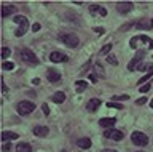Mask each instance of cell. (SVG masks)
<instances>
[{"label": "cell", "mask_w": 153, "mask_h": 152, "mask_svg": "<svg viewBox=\"0 0 153 152\" xmlns=\"http://www.w3.org/2000/svg\"><path fill=\"white\" fill-rule=\"evenodd\" d=\"M14 22L19 26V29L16 31V35L18 37H21L26 34V31H27V26H29V21H27V18L26 16H14Z\"/></svg>", "instance_id": "6da1fadb"}, {"label": "cell", "mask_w": 153, "mask_h": 152, "mask_svg": "<svg viewBox=\"0 0 153 152\" xmlns=\"http://www.w3.org/2000/svg\"><path fill=\"white\" fill-rule=\"evenodd\" d=\"M21 59L24 61V63L30 64V66H35V64H38V59H37V56L33 55L30 50H27V48L21 50Z\"/></svg>", "instance_id": "7a4b0ae2"}, {"label": "cell", "mask_w": 153, "mask_h": 152, "mask_svg": "<svg viewBox=\"0 0 153 152\" xmlns=\"http://www.w3.org/2000/svg\"><path fill=\"white\" fill-rule=\"evenodd\" d=\"M131 139H132V142L136 146H147L148 144V136L147 135H143V133H140V131H134L132 135H131Z\"/></svg>", "instance_id": "3957f363"}, {"label": "cell", "mask_w": 153, "mask_h": 152, "mask_svg": "<svg viewBox=\"0 0 153 152\" xmlns=\"http://www.w3.org/2000/svg\"><path fill=\"white\" fill-rule=\"evenodd\" d=\"M33 109H35V104L30 103V101H21L18 104V114H21V115H27V114H30Z\"/></svg>", "instance_id": "277c9868"}, {"label": "cell", "mask_w": 153, "mask_h": 152, "mask_svg": "<svg viewBox=\"0 0 153 152\" xmlns=\"http://www.w3.org/2000/svg\"><path fill=\"white\" fill-rule=\"evenodd\" d=\"M61 40L64 42L67 46H70V48H75V46L80 43V39H78L75 34H65V35L61 37Z\"/></svg>", "instance_id": "5b68a950"}, {"label": "cell", "mask_w": 153, "mask_h": 152, "mask_svg": "<svg viewBox=\"0 0 153 152\" xmlns=\"http://www.w3.org/2000/svg\"><path fill=\"white\" fill-rule=\"evenodd\" d=\"M104 136L108 138V139H113V141H121L123 138H124L123 133L118 131V130H115V128H108V130H105Z\"/></svg>", "instance_id": "8992f818"}, {"label": "cell", "mask_w": 153, "mask_h": 152, "mask_svg": "<svg viewBox=\"0 0 153 152\" xmlns=\"http://www.w3.org/2000/svg\"><path fill=\"white\" fill-rule=\"evenodd\" d=\"M143 56H145V50H140V51H137V55L134 56V58L131 59V63L128 64V69L129 70H136L137 69V64H139V61H140Z\"/></svg>", "instance_id": "52a82bcc"}, {"label": "cell", "mask_w": 153, "mask_h": 152, "mask_svg": "<svg viewBox=\"0 0 153 152\" xmlns=\"http://www.w3.org/2000/svg\"><path fill=\"white\" fill-rule=\"evenodd\" d=\"M132 3L131 2H118L117 3V10L120 11V13H123V15H126V13H129L132 10Z\"/></svg>", "instance_id": "ba28073f"}, {"label": "cell", "mask_w": 153, "mask_h": 152, "mask_svg": "<svg viewBox=\"0 0 153 152\" xmlns=\"http://www.w3.org/2000/svg\"><path fill=\"white\" fill-rule=\"evenodd\" d=\"M50 59L53 63H65V61H69V58L64 53H59V51H53L50 55Z\"/></svg>", "instance_id": "9c48e42d"}, {"label": "cell", "mask_w": 153, "mask_h": 152, "mask_svg": "<svg viewBox=\"0 0 153 152\" xmlns=\"http://www.w3.org/2000/svg\"><path fill=\"white\" fill-rule=\"evenodd\" d=\"M89 13L91 15H100V16H107V10L99 5H89Z\"/></svg>", "instance_id": "30bf717a"}, {"label": "cell", "mask_w": 153, "mask_h": 152, "mask_svg": "<svg viewBox=\"0 0 153 152\" xmlns=\"http://www.w3.org/2000/svg\"><path fill=\"white\" fill-rule=\"evenodd\" d=\"M48 133H50V130H48V127L38 125V127L33 128V135H35V136H46Z\"/></svg>", "instance_id": "8fae6325"}, {"label": "cell", "mask_w": 153, "mask_h": 152, "mask_svg": "<svg viewBox=\"0 0 153 152\" xmlns=\"http://www.w3.org/2000/svg\"><path fill=\"white\" fill-rule=\"evenodd\" d=\"M100 106V99H97V98H94V99H91V101L88 103V111L89 112H94V111H97V107Z\"/></svg>", "instance_id": "7c38bea8"}, {"label": "cell", "mask_w": 153, "mask_h": 152, "mask_svg": "<svg viewBox=\"0 0 153 152\" xmlns=\"http://www.w3.org/2000/svg\"><path fill=\"white\" fill-rule=\"evenodd\" d=\"M18 133H13V131H3L2 133V141H11V139H18Z\"/></svg>", "instance_id": "4fadbf2b"}, {"label": "cell", "mask_w": 153, "mask_h": 152, "mask_svg": "<svg viewBox=\"0 0 153 152\" xmlns=\"http://www.w3.org/2000/svg\"><path fill=\"white\" fill-rule=\"evenodd\" d=\"M48 80L50 82H57V80H61V74L54 69H50L48 70Z\"/></svg>", "instance_id": "5bb4252c"}, {"label": "cell", "mask_w": 153, "mask_h": 152, "mask_svg": "<svg viewBox=\"0 0 153 152\" xmlns=\"http://www.w3.org/2000/svg\"><path fill=\"white\" fill-rule=\"evenodd\" d=\"M76 146H78L80 149H89L91 147V139H88V138H81V139L76 141Z\"/></svg>", "instance_id": "9a60e30c"}, {"label": "cell", "mask_w": 153, "mask_h": 152, "mask_svg": "<svg viewBox=\"0 0 153 152\" xmlns=\"http://www.w3.org/2000/svg\"><path fill=\"white\" fill-rule=\"evenodd\" d=\"M16 152H32V147L27 142H19L16 146Z\"/></svg>", "instance_id": "2e32d148"}, {"label": "cell", "mask_w": 153, "mask_h": 152, "mask_svg": "<svg viewBox=\"0 0 153 152\" xmlns=\"http://www.w3.org/2000/svg\"><path fill=\"white\" fill-rule=\"evenodd\" d=\"M51 101H53V103H56V104L64 103V101H65V94L62 93V91H57V93H54V96H53Z\"/></svg>", "instance_id": "e0dca14e"}, {"label": "cell", "mask_w": 153, "mask_h": 152, "mask_svg": "<svg viewBox=\"0 0 153 152\" xmlns=\"http://www.w3.org/2000/svg\"><path fill=\"white\" fill-rule=\"evenodd\" d=\"M115 118H100L99 120V125L100 127H113L115 125Z\"/></svg>", "instance_id": "ac0fdd59"}, {"label": "cell", "mask_w": 153, "mask_h": 152, "mask_svg": "<svg viewBox=\"0 0 153 152\" xmlns=\"http://www.w3.org/2000/svg\"><path fill=\"white\" fill-rule=\"evenodd\" d=\"M137 40H140V42H145V43L148 45V48L153 50V39H150V37H147V35H140V37H136Z\"/></svg>", "instance_id": "d6986e66"}, {"label": "cell", "mask_w": 153, "mask_h": 152, "mask_svg": "<svg viewBox=\"0 0 153 152\" xmlns=\"http://www.w3.org/2000/svg\"><path fill=\"white\" fill-rule=\"evenodd\" d=\"M86 88H88V83H86V82H83V80H78V82L75 83V90H76V91H78V93L85 91Z\"/></svg>", "instance_id": "ffe728a7"}, {"label": "cell", "mask_w": 153, "mask_h": 152, "mask_svg": "<svg viewBox=\"0 0 153 152\" xmlns=\"http://www.w3.org/2000/svg\"><path fill=\"white\" fill-rule=\"evenodd\" d=\"M13 11H14V7H11V5H3L2 7V16H8V15H11Z\"/></svg>", "instance_id": "44dd1931"}, {"label": "cell", "mask_w": 153, "mask_h": 152, "mask_svg": "<svg viewBox=\"0 0 153 152\" xmlns=\"http://www.w3.org/2000/svg\"><path fill=\"white\" fill-rule=\"evenodd\" d=\"M139 29H150L152 27V21H147V19H142V21H139V24H137Z\"/></svg>", "instance_id": "7402d4cb"}, {"label": "cell", "mask_w": 153, "mask_h": 152, "mask_svg": "<svg viewBox=\"0 0 153 152\" xmlns=\"http://www.w3.org/2000/svg\"><path fill=\"white\" fill-rule=\"evenodd\" d=\"M2 67H3V70H11V69H14V64H13V63H8V61H5V63L2 64Z\"/></svg>", "instance_id": "603a6c76"}, {"label": "cell", "mask_w": 153, "mask_h": 152, "mask_svg": "<svg viewBox=\"0 0 153 152\" xmlns=\"http://www.w3.org/2000/svg\"><path fill=\"white\" fill-rule=\"evenodd\" d=\"M10 53H11V51H10V48H7V46H5V48H2V58H3V59H7L8 56H10Z\"/></svg>", "instance_id": "cb8c5ba5"}, {"label": "cell", "mask_w": 153, "mask_h": 152, "mask_svg": "<svg viewBox=\"0 0 153 152\" xmlns=\"http://www.w3.org/2000/svg\"><path fill=\"white\" fill-rule=\"evenodd\" d=\"M152 75H153V72H148L147 75H143V77H142L140 80H139V87H140V85H142L143 82H145V80H148V79H150V77H152Z\"/></svg>", "instance_id": "d4e9b609"}, {"label": "cell", "mask_w": 153, "mask_h": 152, "mask_svg": "<svg viewBox=\"0 0 153 152\" xmlns=\"http://www.w3.org/2000/svg\"><path fill=\"white\" fill-rule=\"evenodd\" d=\"M110 50H112V45H105V46H102V50H100V53H102V55H107Z\"/></svg>", "instance_id": "484cf974"}, {"label": "cell", "mask_w": 153, "mask_h": 152, "mask_svg": "<svg viewBox=\"0 0 153 152\" xmlns=\"http://www.w3.org/2000/svg\"><path fill=\"white\" fill-rule=\"evenodd\" d=\"M107 107H117V109H123L121 104H118V103H107Z\"/></svg>", "instance_id": "4316f807"}, {"label": "cell", "mask_w": 153, "mask_h": 152, "mask_svg": "<svg viewBox=\"0 0 153 152\" xmlns=\"http://www.w3.org/2000/svg\"><path fill=\"white\" fill-rule=\"evenodd\" d=\"M96 70H97V74L100 75V77H104V69H102L100 64H96Z\"/></svg>", "instance_id": "83f0119b"}, {"label": "cell", "mask_w": 153, "mask_h": 152, "mask_svg": "<svg viewBox=\"0 0 153 152\" xmlns=\"http://www.w3.org/2000/svg\"><path fill=\"white\" fill-rule=\"evenodd\" d=\"M150 88H152V85H150V83H147V85H142V87L139 88V90H140V91H143V93H147Z\"/></svg>", "instance_id": "f1b7e54d"}, {"label": "cell", "mask_w": 153, "mask_h": 152, "mask_svg": "<svg viewBox=\"0 0 153 152\" xmlns=\"http://www.w3.org/2000/svg\"><path fill=\"white\" fill-rule=\"evenodd\" d=\"M107 61H108L110 64H113V66H117V64H118V61H117V58H115V56H108Z\"/></svg>", "instance_id": "f546056e"}, {"label": "cell", "mask_w": 153, "mask_h": 152, "mask_svg": "<svg viewBox=\"0 0 153 152\" xmlns=\"http://www.w3.org/2000/svg\"><path fill=\"white\" fill-rule=\"evenodd\" d=\"M136 103L139 104V106H142V104H145V103H147V98H139Z\"/></svg>", "instance_id": "4dcf8cb0"}, {"label": "cell", "mask_w": 153, "mask_h": 152, "mask_svg": "<svg viewBox=\"0 0 153 152\" xmlns=\"http://www.w3.org/2000/svg\"><path fill=\"white\" fill-rule=\"evenodd\" d=\"M42 109H43V112H45V115H50V109H48V106H46V104H43V106H42Z\"/></svg>", "instance_id": "1f68e13d"}, {"label": "cell", "mask_w": 153, "mask_h": 152, "mask_svg": "<svg viewBox=\"0 0 153 152\" xmlns=\"http://www.w3.org/2000/svg\"><path fill=\"white\" fill-rule=\"evenodd\" d=\"M10 149H11V146H10L8 142H5V144H3V151H5V152H8Z\"/></svg>", "instance_id": "d6a6232c"}, {"label": "cell", "mask_w": 153, "mask_h": 152, "mask_svg": "<svg viewBox=\"0 0 153 152\" xmlns=\"http://www.w3.org/2000/svg\"><path fill=\"white\" fill-rule=\"evenodd\" d=\"M32 31H33V32L40 31V24H38V22H37V24H33V26H32Z\"/></svg>", "instance_id": "836d02e7"}, {"label": "cell", "mask_w": 153, "mask_h": 152, "mask_svg": "<svg viewBox=\"0 0 153 152\" xmlns=\"http://www.w3.org/2000/svg\"><path fill=\"white\" fill-rule=\"evenodd\" d=\"M118 99H128V96L124 94V96H113V101H118Z\"/></svg>", "instance_id": "e575fe53"}, {"label": "cell", "mask_w": 153, "mask_h": 152, "mask_svg": "<svg viewBox=\"0 0 153 152\" xmlns=\"http://www.w3.org/2000/svg\"><path fill=\"white\" fill-rule=\"evenodd\" d=\"M2 87H3V93H7V91H8V87H7V83L3 82V83H2Z\"/></svg>", "instance_id": "d590c367"}, {"label": "cell", "mask_w": 153, "mask_h": 152, "mask_svg": "<svg viewBox=\"0 0 153 152\" xmlns=\"http://www.w3.org/2000/svg\"><path fill=\"white\" fill-rule=\"evenodd\" d=\"M96 32H99V34H104V29H100V27H97V29H96Z\"/></svg>", "instance_id": "8d00e7d4"}, {"label": "cell", "mask_w": 153, "mask_h": 152, "mask_svg": "<svg viewBox=\"0 0 153 152\" xmlns=\"http://www.w3.org/2000/svg\"><path fill=\"white\" fill-rule=\"evenodd\" d=\"M102 152H118V151H113V149H104Z\"/></svg>", "instance_id": "74e56055"}, {"label": "cell", "mask_w": 153, "mask_h": 152, "mask_svg": "<svg viewBox=\"0 0 153 152\" xmlns=\"http://www.w3.org/2000/svg\"><path fill=\"white\" fill-rule=\"evenodd\" d=\"M150 106H152V109H153V99H152V101H150Z\"/></svg>", "instance_id": "f35d334b"}, {"label": "cell", "mask_w": 153, "mask_h": 152, "mask_svg": "<svg viewBox=\"0 0 153 152\" xmlns=\"http://www.w3.org/2000/svg\"><path fill=\"white\" fill-rule=\"evenodd\" d=\"M152 24H153V21H152Z\"/></svg>", "instance_id": "ab89813d"}]
</instances>
